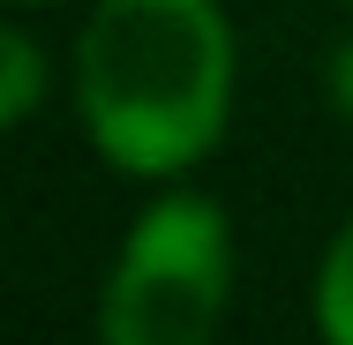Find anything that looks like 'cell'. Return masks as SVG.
<instances>
[{
	"label": "cell",
	"instance_id": "3957f363",
	"mask_svg": "<svg viewBox=\"0 0 353 345\" xmlns=\"http://www.w3.org/2000/svg\"><path fill=\"white\" fill-rule=\"evenodd\" d=\"M46 98V68H38V45L30 30H0V121L23 128Z\"/></svg>",
	"mask_w": 353,
	"mask_h": 345
},
{
	"label": "cell",
	"instance_id": "8992f818",
	"mask_svg": "<svg viewBox=\"0 0 353 345\" xmlns=\"http://www.w3.org/2000/svg\"><path fill=\"white\" fill-rule=\"evenodd\" d=\"M15 8H30V0H15Z\"/></svg>",
	"mask_w": 353,
	"mask_h": 345
},
{
	"label": "cell",
	"instance_id": "5b68a950",
	"mask_svg": "<svg viewBox=\"0 0 353 345\" xmlns=\"http://www.w3.org/2000/svg\"><path fill=\"white\" fill-rule=\"evenodd\" d=\"M331 105H339V113L353 121V38L339 45V53H331Z\"/></svg>",
	"mask_w": 353,
	"mask_h": 345
},
{
	"label": "cell",
	"instance_id": "277c9868",
	"mask_svg": "<svg viewBox=\"0 0 353 345\" xmlns=\"http://www.w3.org/2000/svg\"><path fill=\"white\" fill-rule=\"evenodd\" d=\"M316 323L331 345H353V225L331 240L323 255V278H316Z\"/></svg>",
	"mask_w": 353,
	"mask_h": 345
},
{
	"label": "cell",
	"instance_id": "6da1fadb",
	"mask_svg": "<svg viewBox=\"0 0 353 345\" xmlns=\"http://www.w3.org/2000/svg\"><path fill=\"white\" fill-rule=\"evenodd\" d=\"M83 128L121 173H188L233 113V38L218 0H98L75 45Z\"/></svg>",
	"mask_w": 353,
	"mask_h": 345
},
{
	"label": "cell",
	"instance_id": "7a4b0ae2",
	"mask_svg": "<svg viewBox=\"0 0 353 345\" xmlns=\"http://www.w3.org/2000/svg\"><path fill=\"white\" fill-rule=\"evenodd\" d=\"M233 300V233L211 196H165L136 218L98 300V345H211Z\"/></svg>",
	"mask_w": 353,
	"mask_h": 345
}]
</instances>
